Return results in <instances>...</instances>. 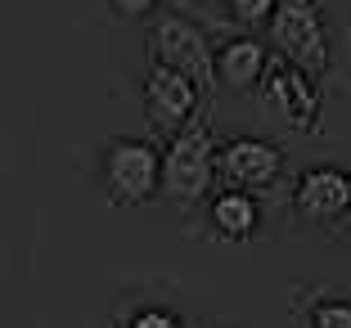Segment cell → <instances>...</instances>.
I'll list each match as a JSON object with an SVG mask.
<instances>
[{
    "mask_svg": "<svg viewBox=\"0 0 351 328\" xmlns=\"http://www.w3.org/2000/svg\"><path fill=\"white\" fill-rule=\"evenodd\" d=\"M108 5H113V14H117V18H126V23L149 18V14L158 10V0H108Z\"/></svg>",
    "mask_w": 351,
    "mask_h": 328,
    "instance_id": "14",
    "label": "cell"
},
{
    "mask_svg": "<svg viewBox=\"0 0 351 328\" xmlns=\"http://www.w3.org/2000/svg\"><path fill=\"white\" fill-rule=\"evenodd\" d=\"M140 94H145V117L149 126H154L162 140H171V135H180L185 126H194L198 117V99H203V86L189 81L185 72L176 68H149L145 86H140Z\"/></svg>",
    "mask_w": 351,
    "mask_h": 328,
    "instance_id": "5",
    "label": "cell"
},
{
    "mask_svg": "<svg viewBox=\"0 0 351 328\" xmlns=\"http://www.w3.org/2000/svg\"><path fill=\"white\" fill-rule=\"evenodd\" d=\"M270 45L284 63L324 77L329 72V27L315 0H279L275 18H270Z\"/></svg>",
    "mask_w": 351,
    "mask_h": 328,
    "instance_id": "2",
    "label": "cell"
},
{
    "mask_svg": "<svg viewBox=\"0 0 351 328\" xmlns=\"http://www.w3.org/2000/svg\"><path fill=\"white\" fill-rule=\"evenodd\" d=\"M279 171H284V153H279L270 140H257V135H239V140H226L217 153V175L230 189H248V194H266L275 189Z\"/></svg>",
    "mask_w": 351,
    "mask_h": 328,
    "instance_id": "6",
    "label": "cell"
},
{
    "mask_svg": "<svg viewBox=\"0 0 351 328\" xmlns=\"http://www.w3.org/2000/svg\"><path fill=\"white\" fill-rule=\"evenodd\" d=\"M126 328H180V319H176L171 310H162V306H145V310H135V315H131Z\"/></svg>",
    "mask_w": 351,
    "mask_h": 328,
    "instance_id": "13",
    "label": "cell"
},
{
    "mask_svg": "<svg viewBox=\"0 0 351 328\" xmlns=\"http://www.w3.org/2000/svg\"><path fill=\"white\" fill-rule=\"evenodd\" d=\"M261 99L266 108L293 131H311L320 122V94H315V77L293 63H270L266 81H261Z\"/></svg>",
    "mask_w": 351,
    "mask_h": 328,
    "instance_id": "7",
    "label": "cell"
},
{
    "mask_svg": "<svg viewBox=\"0 0 351 328\" xmlns=\"http://www.w3.org/2000/svg\"><path fill=\"white\" fill-rule=\"evenodd\" d=\"M226 10L234 14V23H243V27H270L279 0H226Z\"/></svg>",
    "mask_w": 351,
    "mask_h": 328,
    "instance_id": "11",
    "label": "cell"
},
{
    "mask_svg": "<svg viewBox=\"0 0 351 328\" xmlns=\"http://www.w3.org/2000/svg\"><path fill=\"white\" fill-rule=\"evenodd\" d=\"M207 220H212V229H217L221 238L243 243V238H252V234H257V225H261L257 194L226 185L221 194H212V203H207Z\"/></svg>",
    "mask_w": 351,
    "mask_h": 328,
    "instance_id": "10",
    "label": "cell"
},
{
    "mask_svg": "<svg viewBox=\"0 0 351 328\" xmlns=\"http://www.w3.org/2000/svg\"><path fill=\"white\" fill-rule=\"evenodd\" d=\"M149 59L158 68L185 72L189 81L203 86V94L217 86V50L207 45V31L189 23L185 14H162L149 27Z\"/></svg>",
    "mask_w": 351,
    "mask_h": 328,
    "instance_id": "3",
    "label": "cell"
},
{
    "mask_svg": "<svg viewBox=\"0 0 351 328\" xmlns=\"http://www.w3.org/2000/svg\"><path fill=\"white\" fill-rule=\"evenodd\" d=\"M266 45L257 36H230L217 50V81L230 86V90H252V86L266 81Z\"/></svg>",
    "mask_w": 351,
    "mask_h": 328,
    "instance_id": "9",
    "label": "cell"
},
{
    "mask_svg": "<svg viewBox=\"0 0 351 328\" xmlns=\"http://www.w3.org/2000/svg\"><path fill=\"white\" fill-rule=\"evenodd\" d=\"M298 212L311 216V220H338V216H351V175L342 166H311L298 180Z\"/></svg>",
    "mask_w": 351,
    "mask_h": 328,
    "instance_id": "8",
    "label": "cell"
},
{
    "mask_svg": "<svg viewBox=\"0 0 351 328\" xmlns=\"http://www.w3.org/2000/svg\"><path fill=\"white\" fill-rule=\"evenodd\" d=\"M217 140H212V126L207 122H194L185 126L180 135L167 140V153H162V198L180 212L198 207L212 185H217Z\"/></svg>",
    "mask_w": 351,
    "mask_h": 328,
    "instance_id": "1",
    "label": "cell"
},
{
    "mask_svg": "<svg viewBox=\"0 0 351 328\" xmlns=\"http://www.w3.org/2000/svg\"><path fill=\"white\" fill-rule=\"evenodd\" d=\"M99 171L117 207H145L162 194V153L145 140H113L104 149Z\"/></svg>",
    "mask_w": 351,
    "mask_h": 328,
    "instance_id": "4",
    "label": "cell"
},
{
    "mask_svg": "<svg viewBox=\"0 0 351 328\" xmlns=\"http://www.w3.org/2000/svg\"><path fill=\"white\" fill-rule=\"evenodd\" d=\"M221 5H226V0H221Z\"/></svg>",
    "mask_w": 351,
    "mask_h": 328,
    "instance_id": "15",
    "label": "cell"
},
{
    "mask_svg": "<svg viewBox=\"0 0 351 328\" xmlns=\"http://www.w3.org/2000/svg\"><path fill=\"white\" fill-rule=\"evenodd\" d=\"M311 328H351V301H315Z\"/></svg>",
    "mask_w": 351,
    "mask_h": 328,
    "instance_id": "12",
    "label": "cell"
}]
</instances>
